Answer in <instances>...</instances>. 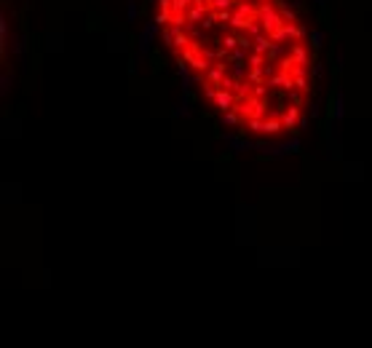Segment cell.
<instances>
[{
	"instance_id": "obj_1",
	"label": "cell",
	"mask_w": 372,
	"mask_h": 348,
	"mask_svg": "<svg viewBox=\"0 0 372 348\" xmlns=\"http://www.w3.org/2000/svg\"><path fill=\"white\" fill-rule=\"evenodd\" d=\"M153 22L225 123L262 139L297 131L319 65L295 0H153Z\"/></svg>"
}]
</instances>
